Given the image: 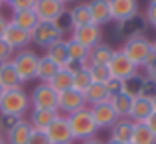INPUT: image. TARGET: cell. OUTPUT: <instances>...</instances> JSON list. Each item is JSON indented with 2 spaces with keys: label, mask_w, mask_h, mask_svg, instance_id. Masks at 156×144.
<instances>
[{
  "label": "cell",
  "mask_w": 156,
  "mask_h": 144,
  "mask_svg": "<svg viewBox=\"0 0 156 144\" xmlns=\"http://www.w3.org/2000/svg\"><path fill=\"white\" fill-rule=\"evenodd\" d=\"M28 111H30V95L22 89V85L4 91L2 99H0V114L24 118Z\"/></svg>",
  "instance_id": "cell-1"
},
{
  "label": "cell",
  "mask_w": 156,
  "mask_h": 144,
  "mask_svg": "<svg viewBox=\"0 0 156 144\" xmlns=\"http://www.w3.org/2000/svg\"><path fill=\"white\" fill-rule=\"evenodd\" d=\"M122 53L133 61L136 67H146L150 61H154V51H152V42L146 36H136V38L125 40Z\"/></svg>",
  "instance_id": "cell-2"
},
{
  "label": "cell",
  "mask_w": 156,
  "mask_h": 144,
  "mask_svg": "<svg viewBox=\"0 0 156 144\" xmlns=\"http://www.w3.org/2000/svg\"><path fill=\"white\" fill-rule=\"evenodd\" d=\"M67 121H69V126H71L73 140L83 142V140H89V138H95V134L99 132L89 109H83V111H77V113L69 114Z\"/></svg>",
  "instance_id": "cell-3"
},
{
  "label": "cell",
  "mask_w": 156,
  "mask_h": 144,
  "mask_svg": "<svg viewBox=\"0 0 156 144\" xmlns=\"http://www.w3.org/2000/svg\"><path fill=\"white\" fill-rule=\"evenodd\" d=\"M12 63H14V69L20 77V83H28V81H34L36 75H38L40 55H36L30 49H22V51L14 53Z\"/></svg>",
  "instance_id": "cell-4"
},
{
  "label": "cell",
  "mask_w": 156,
  "mask_h": 144,
  "mask_svg": "<svg viewBox=\"0 0 156 144\" xmlns=\"http://www.w3.org/2000/svg\"><path fill=\"white\" fill-rule=\"evenodd\" d=\"M57 91H53L50 83H40L34 87L30 95V105L32 109H40V111H57Z\"/></svg>",
  "instance_id": "cell-5"
},
{
  "label": "cell",
  "mask_w": 156,
  "mask_h": 144,
  "mask_svg": "<svg viewBox=\"0 0 156 144\" xmlns=\"http://www.w3.org/2000/svg\"><path fill=\"white\" fill-rule=\"evenodd\" d=\"M107 67H109V71H111V77L117 79V81H121V83L138 73V67L122 53V49H119V51L113 53V57H111V61H109Z\"/></svg>",
  "instance_id": "cell-6"
},
{
  "label": "cell",
  "mask_w": 156,
  "mask_h": 144,
  "mask_svg": "<svg viewBox=\"0 0 156 144\" xmlns=\"http://www.w3.org/2000/svg\"><path fill=\"white\" fill-rule=\"evenodd\" d=\"M46 136L50 144H73V134H71V126L65 114H59L55 121L46 128Z\"/></svg>",
  "instance_id": "cell-7"
},
{
  "label": "cell",
  "mask_w": 156,
  "mask_h": 144,
  "mask_svg": "<svg viewBox=\"0 0 156 144\" xmlns=\"http://www.w3.org/2000/svg\"><path fill=\"white\" fill-rule=\"evenodd\" d=\"M87 109V101H85V95L75 89H69V91L59 93V99H57V113H63L65 117L77 113V111Z\"/></svg>",
  "instance_id": "cell-8"
},
{
  "label": "cell",
  "mask_w": 156,
  "mask_h": 144,
  "mask_svg": "<svg viewBox=\"0 0 156 144\" xmlns=\"http://www.w3.org/2000/svg\"><path fill=\"white\" fill-rule=\"evenodd\" d=\"M30 36H32V42H34L36 46L46 47V49L50 47L51 44H55L57 40L63 38V36L59 34V30L53 26V22H40L38 26L30 32Z\"/></svg>",
  "instance_id": "cell-9"
},
{
  "label": "cell",
  "mask_w": 156,
  "mask_h": 144,
  "mask_svg": "<svg viewBox=\"0 0 156 144\" xmlns=\"http://www.w3.org/2000/svg\"><path fill=\"white\" fill-rule=\"evenodd\" d=\"M109 6H111V20L117 24L138 16V0H109Z\"/></svg>",
  "instance_id": "cell-10"
},
{
  "label": "cell",
  "mask_w": 156,
  "mask_h": 144,
  "mask_svg": "<svg viewBox=\"0 0 156 144\" xmlns=\"http://www.w3.org/2000/svg\"><path fill=\"white\" fill-rule=\"evenodd\" d=\"M34 12L40 22H53L65 12V4L59 0H36Z\"/></svg>",
  "instance_id": "cell-11"
},
{
  "label": "cell",
  "mask_w": 156,
  "mask_h": 144,
  "mask_svg": "<svg viewBox=\"0 0 156 144\" xmlns=\"http://www.w3.org/2000/svg\"><path fill=\"white\" fill-rule=\"evenodd\" d=\"M71 40L79 42L81 46H85L87 49L95 47L101 44V38H103V32H101V26H95V24H87V26H81L75 28L71 32Z\"/></svg>",
  "instance_id": "cell-12"
},
{
  "label": "cell",
  "mask_w": 156,
  "mask_h": 144,
  "mask_svg": "<svg viewBox=\"0 0 156 144\" xmlns=\"http://www.w3.org/2000/svg\"><path fill=\"white\" fill-rule=\"evenodd\" d=\"M2 40L14 49V51H22V49H28V46H30V42H32V36H30V32H26V30H22V28H18L16 24L8 22V28H6V32H4Z\"/></svg>",
  "instance_id": "cell-13"
},
{
  "label": "cell",
  "mask_w": 156,
  "mask_h": 144,
  "mask_svg": "<svg viewBox=\"0 0 156 144\" xmlns=\"http://www.w3.org/2000/svg\"><path fill=\"white\" fill-rule=\"evenodd\" d=\"M89 111H91V117H93V121H95V125H97L99 130L101 128H111V126L119 121L117 113H115L113 105H111L109 101L99 103V105H95V107H89Z\"/></svg>",
  "instance_id": "cell-14"
},
{
  "label": "cell",
  "mask_w": 156,
  "mask_h": 144,
  "mask_svg": "<svg viewBox=\"0 0 156 144\" xmlns=\"http://www.w3.org/2000/svg\"><path fill=\"white\" fill-rule=\"evenodd\" d=\"M46 55L50 57L53 63L59 65V67H67V69H71L69 51H67V40H65V38H61V40H57L55 44H51V46L46 49ZM71 71H73V69H71Z\"/></svg>",
  "instance_id": "cell-15"
},
{
  "label": "cell",
  "mask_w": 156,
  "mask_h": 144,
  "mask_svg": "<svg viewBox=\"0 0 156 144\" xmlns=\"http://www.w3.org/2000/svg\"><path fill=\"white\" fill-rule=\"evenodd\" d=\"M133 128H134V122L130 121V118H119V121L109 128V132H111L109 140L121 142V144H130Z\"/></svg>",
  "instance_id": "cell-16"
},
{
  "label": "cell",
  "mask_w": 156,
  "mask_h": 144,
  "mask_svg": "<svg viewBox=\"0 0 156 144\" xmlns=\"http://www.w3.org/2000/svg\"><path fill=\"white\" fill-rule=\"evenodd\" d=\"M67 51H69V61H71L73 71L77 67H89V49L85 46H81L79 42L69 38L67 40Z\"/></svg>",
  "instance_id": "cell-17"
},
{
  "label": "cell",
  "mask_w": 156,
  "mask_h": 144,
  "mask_svg": "<svg viewBox=\"0 0 156 144\" xmlns=\"http://www.w3.org/2000/svg\"><path fill=\"white\" fill-rule=\"evenodd\" d=\"M87 6H89V12H91V22L95 26H103V24L113 22L111 20L109 0H89Z\"/></svg>",
  "instance_id": "cell-18"
},
{
  "label": "cell",
  "mask_w": 156,
  "mask_h": 144,
  "mask_svg": "<svg viewBox=\"0 0 156 144\" xmlns=\"http://www.w3.org/2000/svg\"><path fill=\"white\" fill-rule=\"evenodd\" d=\"M154 113L152 109V101L146 97H136L133 99V107H130V114L129 118L133 122H146V118Z\"/></svg>",
  "instance_id": "cell-19"
},
{
  "label": "cell",
  "mask_w": 156,
  "mask_h": 144,
  "mask_svg": "<svg viewBox=\"0 0 156 144\" xmlns=\"http://www.w3.org/2000/svg\"><path fill=\"white\" fill-rule=\"evenodd\" d=\"M32 125L26 121V118H20L16 122L14 128H10L6 132V142L8 144H28L30 140V134H32Z\"/></svg>",
  "instance_id": "cell-20"
},
{
  "label": "cell",
  "mask_w": 156,
  "mask_h": 144,
  "mask_svg": "<svg viewBox=\"0 0 156 144\" xmlns=\"http://www.w3.org/2000/svg\"><path fill=\"white\" fill-rule=\"evenodd\" d=\"M144 28H146V20L138 18V16H136V18H133V20H126V22L117 24V32L125 40L136 38V36H144Z\"/></svg>",
  "instance_id": "cell-21"
},
{
  "label": "cell",
  "mask_w": 156,
  "mask_h": 144,
  "mask_svg": "<svg viewBox=\"0 0 156 144\" xmlns=\"http://www.w3.org/2000/svg\"><path fill=\"white\" fill-rule=\"evenodd\" d=\"M59 117V113L57 111H40V109H32V114H30V125L34 130H44L46 132V128L51 125L55 118Z\"/></svg>",
  "instance_id": "cell-22"
},
{
  "label": "cell",
  "mask_w": 156,
  "mask_h": 144,
  "mask_svg": "<svg viewBox=\"0 0 156 144\" xmlns=\"http://www.w3.org/2000/svg\"><path fill=\"white\" fill-rule=\"evenodd\" d=\"M50 85H51L53 91H57V95L63 93V91L73 89V71H71V69H67V67H59V71L51 77Z\"/></svg>",
  "instance_id": "cell-23"
},
{
  "label": "cell",
  "mask_w": 156,
  "mask_h": 144,
  "mask_svg": "<svg viewBox=\"0 0 156 144\" xmlns=\"http://www.w3.org/2000/svg\"><path fill=\"white\" fill-rule=\"evenodd\" d=\"M113 53H115V49L111 47L109 44L101 42L99 46L89 49V65H109Z\"/></svg>",
  "instance_id": "cell-24"
},
{
  "label": "cell",
  "mask_w": 156,
  "mask_h": 144,
  "mask_svg": "<svg viewBox=\"0 0 156 144\" xmlns=\"http://www.w3.org/2000/svg\"><path fill=\"white\" fill-rule=\"evenodd\" d=\"M0 85H2L4 89H14V87H20V85H22L12 61L0 63Z\"/></svg>",
  "instance_id": "cell-25"
},
{
  "label": "cell",
  "mask_w": 156,
  "mask_h": 144,
  "mask_svg": "<svg viewBox=\"0 0 156 144\" xmlns=\"http://www.w3.org/2000/svg\"><path fill=\"white\" fill-rule=\"evenodd\" d=\"M10 22L16 24L18 28H22V30H26V32H32L40 24V20H38L34 10H22V12H14Z\"/></svg>",
  "instance_id": "cell-26"
},
{
  "label": "cell",
  "mask_w": 156,
  "mask_h": 144,
  "mask_svg": "<svg viewBox=\"0 0 156 144\" xmlns=\"http://www.w3.org/2000/svg\"><path fill=\"white\" fill-rule=\"evenodd\" d=\"M146 77L140 75V73H136V75H133L130 79L122 81V93L125 95H129L130 99H136L142 95V91H144V85H146Z\"/></svg>",
  "instance_id": "cell-27"
},
{
  "label": "cell",
  "mask_w": 156,
  "mask_h": 144,
  "mask_svg": "<svg viewBox=\"0 0 156 144\" xmlns=\"http://www.w3.org/2000/svg\"><path fill=\"white\" fill-rule=\"evenodd\" d=\"M59 71V65L53 63L50 57L44 53V55H40V63H38V75H36V79H40L42 83H50L51 77L55 75V73Z\"/></svg>",
  "instance_id": "cell-28"
},
{
  "label": "cell",
  "mask_w": 156,
  "mask_h": 144,
  "mask_svg": "<svg viewBox=\"0 0 156 144\" xmlns=\"http://www.w3.org/2000/svg\"><path fill=\"white\" fill-rule=\"evenodd\" d=\"M130 144H156V134L146 126V122H134Z\"/></svg>",
  "instance_id": "cell-29"
},
{
  "label": "cell",
  "mask_w": 156,
  "mask_h": 144,
  "mask_svg": "<svg viewBox=\"0 0 156 144\" xmlns=\"http://www.w3.org/2000/svg\"><path fill=\"white\" fill-rule=\"evenodd\" d=\"M69 18H71L73 30H75V28H81V26H87V24H93L91 22V12H89L87 2L73 6L71 10H69Z\"/></svg>",
  "instance_id": "cell-30"
},
{
  "label": "cell",
  "mask_w": 156,
  "mask_h": 144,
  "mask_svg": "<svg viewBox=\"0 0 156 144\" xmlns=\"http://www.w3.org/2000/svg\"><path fill=\"white\" fill-rule=\"evenodd\" d=\"M83 95H85L87 105H91V107L109 101V93H107V89H105L103 83H91V85H89V89L83 93Z\"/></svg>",
  "instance_id": "cell-31"
},
{
  "label": "cell",
  "mask_w": 156,
  "mask_h": 144,
  "mask_svg": "<svg viewBox=\"0 0 156 144\" xmlns=\"http://www.w3.org/2000/svg\"><path fill=\"white\" fill-rule=\"evenodd\" d=\"M109 103L113 105V109H115V113H117L119 118H129L130 107H133V99H130L129 95H125V93H119V95L113 97Z\"/></svg>",
  "instance_id": "cell-32"
},
{
  "label": "cell",
  "mask_w": 156,
  "mask_h": 144,
  "mask_svg": "<svg viewBox=\"0 0 156 144\" xmlns=\"http://www.w3.org/2000/svg\"><path fill=\"white\" fill-rule=\"evenodd\" d=\"M91 73H89V67H77L73 71V89L79 93H85L91 85Z\"/></svg>",
  "instance_id": "cell-33"
},
{
  "label": "cell",
  "mask_w": 156,
  "mask_h": 144,
  "mask_svg": "<svg viewBox=\"0 0 156 144\" xmlns=\"http://www.w3.org/2000/svg\"><path fill=\"white\" fill-rule=\"evenodd\" d=\"M89 73H91V81L93 83H109L113 77L107 65H89Z\"/></svg>",
  "instance_id": "cell-34"
},
{
  "label": "cell",
  "mask_w": 156,
  "mask_h": 144,
  "mask_svg": "<svg viewBox=\"0 0 156 144\" xmlns=\"http://www.w3.org/2000/svg\"><path fill=\"white\" fill-rule=\"evenodd\" d=\"M53 26L59 30V34H61V36H65L67 32H73V24H71V18H69V12L65 10L57 20H53Z\"/></svg>",
  "instance_id": "cell-35"
},
{
  "label": "cell",
  "mask_w": 156,
  "mask_h": 144,
  "mask_svg": "<svg viewBox=\"0 0 156 144\" xmlns=\"http://www.w3.org/2000/svg\"><path fill=\"white\" fill-rule=\"evenodd\" d=\"M36 0H12L10 8L12 12H22V10H34Z\"/></svg>",
  "instance_id": "cell-36"
},
{
  "label": "cell",
  "mask_w": 156,
  "mask_h": 144,
  "mask_svg": "<svg viewBox=\"0 0 156 144\" xmlns=\"http://www.w3.org/2000/svg\"><path fill=\"white\" fill-rule=\"evenodd\" d=\"M105 89H107V93H109V101H111V99L117 97L119 93H122V83L117 81V79H111L109 83H105Z\"/></svg>",
  "instance_id": "cell-37"
},
{
  "label": "cell",
  "mask_w": 156,
  "mask_h": 144,
  "mask_svg": "<svg viewBox=\"0 0 156 144\" xmlns=\"http://www.w3.org/2000/svg\"><path fill=\"white\" fill-rule=\"evenodd\" d=\"M14 57V49L8 46L4 40H0V63H6V61H12Z\"/></svg>",
  "instance_id": "cell-38"
},
{
  "label": "cell",
  "mask_w": 156,
  "mask_h": 144,
  "mask_svg": "<svg viewBox=\"0 0 156 144\" xmlns=\"http://www.w3.org/2000/svg\"><path fill=\"white\" fill-rule=\"evenodd\" d=\"M20 118L18 117H10V114H2V117H0V128L2 130H10V128H14L16 126V122H18Z\"/></svg>",
  "instance_id": "cell-39"
},
{
  "label": "cell",
  "mask_w": 156,
  "mask_h": 144,
  "mask_svg": "<svg viewBox=\"0 0 156 144\" xmlns=\"http://www.w3.org/2000/svg\"><path fill=\"white\" fill-rule=\"evenodd\" d=\"M28 144H50V140H48V136H46L44 130H32Z\"/></svg>",
  "instance_id": "cell-40"
},
{
  "label": "cell",
  "mask_w": 156,
  "mask_h": 144,
  "mask_svg": "<svg viewBox=\"0 0 156 144\" xmlns=\"http://www.w3.org/2000/svg\"><path fill=\"white\" fill-rule=\"evenodd\" d=\"M146 24H150L152 28H156V2H148V8H146Z\"/></svg>",
  "instance_id": "cell-41"
},
{
  "label": "cell",
  "mask_w": 156,
  "mask_h": 144,
  "mask_svg": "<svg viewBox=\"0 0 156 144\" xmlns=\"http://www.w3.org/2000/svg\"><path fill=\"white\" fill-rule=\"evenodd\" d=\"M144 77L148 81H152V83H156V59L150 61V63L144 67Z\"/></svg>",
  "instance_id": "cell-42"
},
{
  "label": "cell",
  "mask_w": 156,
  "mask_h": 144,
  "mask_svg": "<svg viewBox=\"0 0 156 144\" xmlns=\"http://www.w3.org/2000/svg\"><path fill=\"white\" fill-rule=\"evenodd\" d=\"M146 126H148V128L156 134V113H152L148 118H146Z\"/></svg>",
  "instance_id": "cell-43"
},
{
  "label": "cell",
  "mask_w": 156,
  "mask_h": 144,
  "mask_svg": "<svg viewBox=\"0 0 156 144\" xmlns=\"http://www.w3.org/2000/svg\"><path fill=\"white\" fill-rule=\"evenodd\" d=\"M8 22H10V20H6L2 14H0V40L4 38V32H6V28H8Z\"/></svg>",
  "instance_id": "cell-44"
},
{
  "label": "cell",
  "mask_w": 156,
  "mask_h": 144,
  "mask_svg": "<svg viewBox=\"0 0 156 144\" xmlns=\"http://www.w3.org/2000/svg\"><path fill=\"white\" fill-rule=\"evenodd\" d=\"M81 144H105V142H101L99 138H89V140H83Z\"/></svg>",
  "instance_id": "cell-45"
},
{
  "label": "cell",
  "mask_w": 156,
  "mask_h": 144,
  "mask_svg": "<svg viewBox=\"0 0 156 144\" xmlns=\"http://www.w3.org/2000/svg\"><path fill=\"white\" fill-rule=\"evenodd\" d=\"M150 101H152V109H154V113H156V95L150 99Z\"/></svg>",
  "instance_id": "cell-46"
},
{
  "label": "cell",
  "mask_w": 156,
  "mask_h": 144,
  "mask_svg": "<svg viewBox=\"0 0 156 144\" xmlns=\"http://www.w3.org/2000/svg\"><path fill=\"white\" fill-rule=\"evenodd\" d=\"M4 91H6V89H4L2 85H0V99H2V95H4Z\"/></svg>",
  "instance_id": "cell-47"
},
{
  "label": "cell",
  "mask_w": 156,
  "mask_h": 144,
  "mask_svg": "<svg viewBox=\"0 0 156 144\" xmlns=\"http://www.w3.org/2000/svg\"><path fill=\"white\" fill-rule=\"evenodd\" d=\"M59 2H63V4H69V2H77V0H59Z\"/></svg>",
  "instance_id": "cell-48"
},
{
  "label": "cell",
  "mask_w": 156,
  "mask_h": 144,
  "mask_svg": "<svg viewBox=\"0 0 156 144\" xmlns=\"http://www.w3.org/2000/svg\"><path fill=\"white\" fill-rule=\"evenodd\" d=\"M152 51H154V57H156V42H152Z\"/></svg>",
  "instance_id": "cell-49"
},
{
  "label": "cell",
  "mask_w": 156,
  "mask_h": 144,
  "mask_svg": "<svg viewBox=\"0 0 156 144\" xmlns=\"http://www.w3.org/2000/svg\"><path fill=\"white\" fill-rule=\"evenodd\" d=\"M105 144H121V142H115V140H107Z\"/></svg>",
  "instance_id": "cell-50"
},
{
  "label": "cell",
  "mask_w": 156,
  "mask_h": 144,
  "mask_svg": "<svg viewBox=\"0 0 156 144\" xmlns=\"http://www.w3.org/2000/svg\"><path fill=\"white\" fill-rule=\"evenodd\" d=\"M0 144H8L6 140H4V138H0Z\"/></svg>",
  "instance_id": "cell-51"
},
{
  "label": "cell",
  "mask_w": 156,
  "mask_h": 144,
  "mask_svg": "<svg viewBox=\"0 0 156 144\" xmlns=\"http://www.w3.org/2000/svg\"><path fill=\"white\" fill-rule=\"evenodd\" d=\"M12 2V0H4V4H10Z\"/></svg>",
  "instance_id": "cell-52"
},
{
  "label": "cell",
  "mask_w": 156,
  "mask_h": 144,
  "mask_svg": "<svg viewBox=\"0 0 156 144\" xmlns=\"http://www.w3.org/2000/svg\"><path fill=\"white\" fill-rule=\"evenodd\" d=\"M0 138H2V128H0Z\"/></svg>",
  "instance_id": "cell-53"
},
{
  "label": "cell",
  "mask_w": 156,
  "mask_h": 144,
  "mask_svg": "<svg viewBox=\"0 0 156 144\" xmlns=\"http://www.w3.org/2000/svg\"><path fill=\"white\" fill-rule=\"evenodd\" d=\"M2 4H4V2H2V0H0V8H2Z\"/></svg>",
  "instance_id": "cell-54"
},
{
  "label": "cell",
  "mask_w": 156,
  "mask_h": 144,
  "mask_svg": "<svg viewBox=\"0 0 156 144\" xmlns=\"http://www.w3.org/2000/svg\"><path fill=\"white\" fill-rule=\"evenodd\" d=\"M150 2H156V0H150Z\"/></svg>",
  "instance_id": "cell-55"
},
{
  "label": "cell",
  "mask_w": 156,
  "mask_h": 144,
  "mask_svg": "<svg viewBox=\"0 0 156 144\" xmlns=\"http://www.w3.org/2000/svg\"><path fill=\"white\" fill-rule=\"evenodd\" d=\"M2 2H4V0H2Z\"/></svg>",
  "instance_id": "cell-56"
}]
</instances>
